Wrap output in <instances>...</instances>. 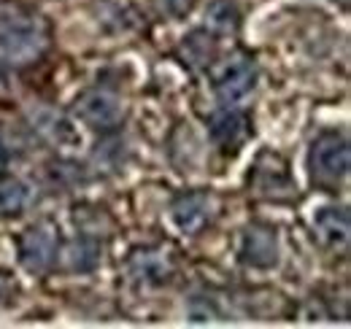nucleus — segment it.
Masks as SVG:
<instances>
[{
	"label": "nucleus",
	"mask_w": 351,
	"mask_h": 329,
	"mask_svg": "<svg viewBox=\"0 0 351 329\" xmlns=\"http://www.w3.org/2000/svg\"><path fill=\"white\" fill-rule=\"evenodd\" d=\"M308 167L319 184H341L351 167L349 138L343 132H322L311 146Z\"/></svg>",
	"instance_id": "f257e3e1"
},
{
	"label": "nucleus",
	"mask_w": 351,
	"mask_h": 329,
	"mask_svg": "<svg viewBox=\"0 0 351 329\" xmlns=\"http://www.w3.org/2000/svg\"><path fill=\"white\" fill-rule=\"evenodd\" d=\"M46 46L44 30L25 16H11L0 22V57L11 65H27L41 57Z\"/></svg>",
	"instance_id": "f03ea898"
},
{
	"label": "nucleus",
	"mask_w": 351,
	"mask_h": 329,
	"mask_svg": "<svg viewBox=\"0 0 351 329\" xmlns=\"http://www.w3.org/2000/svg\"><path fill=\"white\" fill-rule=\"evenodd\" d=\"M76 117L95 130H111L122 122V103L108 89H87L76 97Z\"/></svg>",
	"instance_id": "7ed1b4c3"
},
{
	"label": "nucleus",
	"mask_w": 351,
	"mask_h": 329,
	"mask_svg": "<svg viewBox=\"0 0 351 329\" xmlns=\"http://www.w3.org/2000/svg\"><path fill=\"white\" fill-rule=\"evenodd\" d=\"M19 259L30 273H44L57 259V235L49 224L30 227L19 241Z\"/></svg>",
	"instance_id": "20e7f679"
},
{
	"label": "nucleus",
	"mask_w": 351,
	"mask_h": 329,
	"mask_svg": "<svg viewBox=\"0 0 351 329\" xmlns=\"http://www.w3.org/2000/svg\"><path fill=\"white\" fill-rule=\"evenodd\" d=\"M257 86V65L252 60H235L221 68V73L214 82L217 97L221 103H238Z\"/></svg>",
	"instance_id": "39448f33"
},
{
	"label": "nucleus",
	"mask_w": 351,
	"mask_h": 329,
	"mask_svg": "<svg viewBox=\"0 0 351 329\" xmlns=\"http://www.w3.org/2000/svg\"><path fill=\"white\" fill-rule=\"evenodd\" d=\"M241 259L252 267H273L278 262V235L273 227L254 224L246 230L241 243Z\"/></svg>",
	"instance_id": "423d86ee"
},
{
	"label": "nucleus",
	"mask_w": 351,
	"mask_h": 329,
	"mask_svg": "<svg viewBox=\"0 0 351 329\" xmlns=\"http://www.w3.org/2000/svg\"><path fill=\"white\" fill-rule=\"evenodd\" d=\"M171 216L178 224V230L184 232H197L208 224L211 219V197L203 195V192H189V195H181L171 206Z\"/></svg>",
	"instance_id": "0eeeda50"
},
{
	"label": "nucleus",
	"mask_w": 351,
	"mask_h": 329,
	"mask_svg": "<svg viewBox=\"0 0 351 329\" xmlns=\"http://www.w3.org/2000/svg\"><path fill=\"white\" fill-rule=\"evenodd\" d=\"M208 130H211L214 143L221 146L224 151L238 149V146L246 141V135H249L246 117H243V114H238V111H219V114L211 119Z\"/></svg>",
	"instance_id": "6e6552de"
},
{
	"label": "nucleus",
	"mask_w": 351,
	"mask_h": 329,
	"mask_svg": "<svg viewBox=\"0 0 351 329\" xmlns=\"http://www.w3.org/2000/svg\"><path fill=\"white\" fill-rule=\"evenodd\" d=\"M313 227L319 238L330 246H343L349 241V213L346 208H322L313 216Z\"/></svg>",
	"instance_id": "1a4fd4ad"
},
{
	"label": "nucleus",
	"mask_w": 351,
	"mask_h": 329,
	"mask_svg": "<svg viewBox=\"0 0 351 329\" xmlns=\"http://www.w3.org/2000/svg\"><path fill=\"white\" fill-rule=\"evenodd\" d=\"M132 276H138L146 284H165L171 278V262L162 251H135L132 256Z\"/></svg>",
	"instance_id": "9d476101"
},
{
	"label": "nucleus",
	"mask_w": 351,
	"mask_h": 329,
	"mask_svg": "<svg viewBox=\"0 0 351 329\" xmlns=\"http://www.w3.org/2000/svg\"><path fill=\"white\" fill-rule=\"evenodd\" d=\"M27 203V189L16 178H0V213H19Z\"/></svg>",
	"instance_id": "9b49d317"
},
{
	"label": "nucleus",
	"mask_w": 351,
	"mask_h": 329,
	"mask_svg": "<svg viewBox=\"0 0 351 329\" xmlns=\"http://www.w3.org/2000/svg\"><path fill=\"white\" fill-rule=\"evenodd\" d=\"M208 16H211V25H217L221 30H232L238 25V8L230 0H217L208 8Z\"/></svg>",
	"instance_id": "f8f14e48"
},
{
	"label": "nucleus",
	"mask_w": 351,
	"mask_h": 329,
	"mask_svg": "<svg viewBox=\"0 0 351 329\" xmlns=\"http://www.w3.org/2000/svg\"><path fill=\"white\" fill-rule=\"evenodd\" d=\"M14 289H16L14 278H11L5 270H0V302H5V300L14 294Z\"/></svg>",
	"instance_id": "ddd939ff"
},
{
	"label": "nucleus",
	"mask_w": 351,
	"mask_h": 329,
	"mask_svg": "<svg viewBox=\"0 0 351 329\" xmlns=\"http://www.w3.org/2000/svg\"><path fill=\"white\" fill-rule=\"evenodd\" d=\"M5 164V151H3V146H0V167Z\"/></svg>",
	"instance_id": "4468645a"
}]
</instances>
